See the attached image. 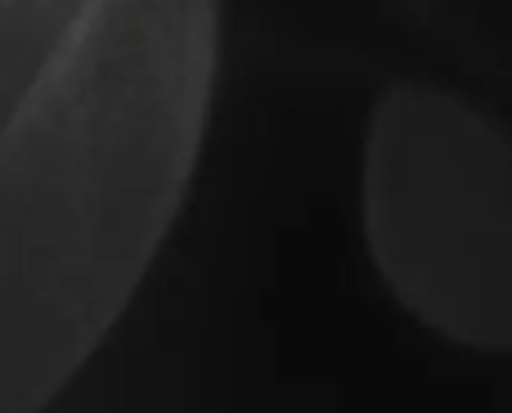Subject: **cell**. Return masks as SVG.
Masks as SVG:
<instances>
[{"instance_id":"obj_1","label":"cell","mask_w":512,"mask_h":413,"mask_svg":"<svg viewBox=\"0 0 512 413\" xmlns=\"http://www.w3.org/2000/svg\"><path fill=\"white\" fill-rule=\"evenodd\" d=\"M225 0H0V413H45L180 220Z\"/></svg>"},{"instance_id":"obj_2","label":"cell","mask_w":512,"mask_h":413,"mask_svg":"<svg viewBox=\"0 0 512 413\" xmlns=\"http://www.w3.org/2000/svg\"><path fill=\"white\" fill-rule=\"evenodd\" d=\"M360 229L382 288L427 333L512 355V126L432 81L369 108Z\"/></svg>"}]
</instances>
